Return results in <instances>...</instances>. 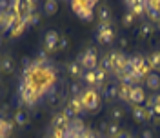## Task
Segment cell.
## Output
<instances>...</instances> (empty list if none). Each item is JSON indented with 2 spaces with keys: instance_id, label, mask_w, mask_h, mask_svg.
Listing matches in <instances>:
<instances>
[{
  "instance_id": "60d3db41",
  "label": "cell",
  "mask_w": 160,
  "mask_h": 138,
  "mask_svg": "<svg viewBox=\"0 0 160 138\" xmlns=\"http://www.w3.org/2000/svg\"><path fill=\"white\" fill-rule=\"evenodd\" d=\"M153 118H155V120H160V106L153 107Z\"/></svg>"
},
{
  "instance_id": "ba28073f",
  "label": "cell",
  "mask_w": 160,
  "mask_h": 138,
  "mask_svg": "<svg viewBox=\"0 0 160 138\" xmlns=\"http://www.w3.org/2000/svg\"><path fill=\"white\" fill-rule=\"evenodd\" d=\"M129 102L131 104H135V106H142V104L146 102V93H144V89L140 87V86H133Z\"/></svg>"
},
{
  "instance_id": "e575fe53",
  "label": "cell",
  "mask_w": 160,
  "mask_h": 138,
  "mask_svg": "<svg viewBox=\"0 0 160 138\" xmlns=\"http://www.w3.org/2000/svg\"><path fill=\"white\" fill-rule=\"evenodd\" d=\"M49 135H51L53 138H64V136H66V129L51 127V129H49Z\"/></svg>"
},
{
  "instance_id": "f907efd6",
  "label": "cell",
  "mask_w": 160,
  "mask_h": 138,
  "mask_svg": "<svg viewBox=\"0 0 160 138\" xmlns=\"http://www.w3.org/2000/svg\"><path fill=\"white\" fill-rule=\"evenodd\" d=\"M0 46H2V38H0Z\"/></svg>"
},
{
  "instance_id": "74e56055",
  "label": "cell",
  "mask_w": 160,
  "mask_h": 138,
  "mask_svg": "<svg viewBox=\"0 0 160 138\" xmlns=\"http://www.w3.org/2000/svg\"><path fill=\"white\" fill-rule=\"evenodd\" d=\"M48 102H49V106H51V107H57V106H58V102H60L58 95H57V93H51V95H49V98H48Z\"/></svg>"
},
{
  "instance_id": "f546056e",
  "label": "cell",
  "mask_w": 160,
  "mask_h": 138,
  "mask_svg": "<svg viewBox=\"0 0 160 138\" xmlns=\"http://www.w3.org/2000/svg\"><path fill=\"white\" fill-rule=\"evenodd\" d=\"M157 106H160V95H153V96H149V98L146 100V107L148 109H153V107H157Z\"/></svg>"
},
{
  "instance_id": "3957f363",
  "label": "cell",
  "mask_w": 160,
  "mask_h": 138,
  "mask_svg": "<svg viewBox=\"0 0 160 138\" xmlns=\"http://www.w3.org/2000/svg\"><path fill=\"white\" fill-rule=\"evenodd\" d=\"M78 64L82 66V69H88V71H93V69H97V67H98L97 49H95V47H88V49L84 51V53H80Z\"/></svg>"
},
{
  "instance_id": "7dc6e473",
  "label": "cell",
  "mask_w": 160,
  "mask_h": 138,
  "mask_svg": "<svg viewBox=\"0 0 160 138\" xmlns=\"http://www.w3.org/2000/svg\"><path fill=\"white\" fill-rule=\"evenodd\" d=\"M4 13L6 11H0V26H2V20H4Z\"/></svg>"
},
{
  "instance_id": "603a6c76",
  "label": "cell",
  "mask_w": 160,
  "mask_h": 138,
  "mask_svg": "<svg viewBox=\"0 0 160 138\" xmlns=\"http://www.w3.org/2000/svg\"><path fill=\"white\" fill-rule=\"evenodd\" d=\"M57 7H58V4H57L55 0H48V2L44 4V15H46V17H51V15H55Z\"/></svg>"
},
{
  "instance_id": "c3c4849f",
  "label": "cell",
  "mask_w": 160,
  "mask_h": 138,
  "mask_svg": "<svg viewBox=\"0 0 160 138\" xmlns=\"http://www.w3.org/2000/svg\"><path fill=\"white\" fill-rule=\"evenodd\" d=\"M44 138H53V136H51L49 133H48V135H46V136H44Z\"/></svg>"
},
{
  "instance_id": "2e32d148",
  "label": "cell",
  "mask_w": 160,
  "mask_h": 138,
  "mask_svg": "<svg viewBox=\"0 0 160 138\" xmlns=\"http://www.w3.org/2000/svg\"><path fill=\"white\" fill-rule=\"evenodd\" d=\"M98 67L104 71V73H113V62H111L109 55H104L98 62Z\"/></svg>"
},
{
  "instance_id": "836d02e7",
  "label": "cell",
  "mask_w": 160,
  "mask_h": 138,
  "mask_svg": "<svg viewBox=\"0 0 160 138\" xmlns=\"http://www.w3.org/2000/svg\"><path fill=\"white\" fill-rule=\"evenodd\" d=\"M133 22H135V15L128 11V13L124 15V18H122V24H124L126 27H131V26H133Z\"/></svg>"
},
{
  "instance_id": "b9f144b4",
  "label": "cell",
  "mask_w": 160,
  "mask_h": 138,
  "mask_svg": "<svg viewBox=\"0 0 160 138\" xmlns=\"http://www.w3.org/2000/svg\"><path fill=\"white\" fill-rule=\"evenodd\" d=\"M118 44H120V47H122V49H124V47H128V38H126V37H120Z\"/></svg>"
},
{
  "instance_id": "7402d4cb",
  "label": "cell",
  "mask_w": 160,
  "mask_h": 138,
  "mask_svg": "<svg viewBox=\"0 0 160 138\" xmlns=\"http://www.w3.org/2000/svg\"><path fill=\"white\" fill-rule=\"evenodd\" d=\"M13 129V124L8 120H0V138H8Z\"/></svg>"
},
{
  "instance_id": "83f0119b",
  "label": "cell",
  "mask_w": 160,
  "mask_h": 138,
  "mask_svg": "<svg viewBox=\"0 0 160 138\" xmlns=\"http://www.w3.org/2000/svg\"><path fill=\"white\" fill-rule=\"evenodd\" d=\"M26 122H28L26 113L24 111H17L15 113V126H26Z\"/></svg>"
},
{
  "instance_id": "f6af8a7d",
  "label": "cell",
  "mask_w": 160,
  "mask_h": 138,
  "mask_svg": "<svg viewBox=\"0 0 160 138\" xmlns=\"http://www.w3.org/2000/svg\"><path fill=\"white\" fill-rule=\"evenodd\" d=\"M108 126H109L108 122H102V124H100V131H102V133H108Z\"/></svg>"
},
{
  "instance_id": "d6986e66",
  "label": "cell",
  "mask_w": 160,
  "mask_h": 138,
  "mask_svg": "<svg viewBox=\"0 0 160 138\" xmlns=\"http://www.w3.org/2000/svg\"><path fill=\"white\" fill-rule=\"evenodd\" d=\"M133 118L137 120V122H148V116H146V107H142V106H135L133 107Z\"/></svg>"
},
{
  "instance_id": "5b68a950",
  "label": "cell",
  "mask_w": 160,
  "mask_h": 138,
  "mask_svg": "<svg viewBox=\"0 0 160 138\" xmlns=\"http://www.w3.org/2000/svg\"><path fill=\"white\" fill-rule=\"evenodd\" d=\"M97 40H98V44H111L115 40V31L111 27V24H98Z\"/></svg>"
},
{
  "instance_id": "4fadbf2b",
  "label": "cell",
  "mask_w": 160,
  "mask_h": 138,
  "mask_svg": "<svg viewBox=\"0 0 160 138\" xmlns=\"http://www.w3.org/2000/svg\"><path fill=\"white\" fill-rule=\"evenodd\" d=\"M102 96H104V100H108V102H111V100H115V98H118V86H117V84H109L108 87L104 89Z\"/></svg>"
},
{
  "instance_id": "ffe728a7",
  "label": "cell",
  "mask_w": 160,
  "mask_h": 138,
  "mask_svg": "<svg viewBox=\"0 0 160 138\" xmlns=\"http://www.w3.org/2000/svg\"><path fill=\"white\" fill-rule=\"evenodd\" d=\"M68 129H71V131H73V133H77V135H82V133H84V122H82V120L80 118H75L73 120V122H69V124H68Z\"/></svg>"
},
{
  "instance_id": "30bf717a",
  "label": "cell",
  "mask_w": 160,
  "mask_h": 138,
  "mask_svg": "<svg viewBox=\"0 0 160 138\" xmlns=\"http://www.w3.org/2000/svg\"><path fill=\"white\" fill-rule=\"evenodd\" d=\"M146 15L149 17L151 22H160V9L153 2H146Z\"/></svg>"
},
{
  "instance_id": "d590c367",
  "label": "cell",
  "mask_w": 160,
  "mask_h": 138,
  "mask_svg": "<svg viewBox=\"0 0 160 138\" xmlns=\"http://www.w3.org/2000/svg\"><path fill=\"white\" fill-rule=\"evenodd\" d=\"M140 35H144V37H151V35H153V26H151V24H142V27H140Z\"/></svg>"
},
{
  "instance_id": "1f68e13d",
  "label": "cell",
  "mask_w": 160,
  "mask_h": 138,
  "mask_svg": "<svg viewBox=\"0 0 160 138\" xmlns=\"http://www.w3.org/2000/svg\"><path fill=\"white\" fill-rule=\"evenodd\" d=\"M26 27H28V26H26L24 22H18V24H17V26H15V27H13L9 33L13 35V37H20V35L24 33V29H26Z\"/></svg>"
},
{
  "instance_id": "e0dca14e",
  "label": "cell",
  "mask_w": 160,
  "mask_h": 138,
  "mask_svg": "<svg viewBox=\"0 0 160 138\" xmlns=\"http://www.w3.org/2000/svg\"><path fill=\"white\" fill-rule=\"evenodd\" d=\"M69 107L77 113V116L82 115V113H86V109H84V104H82V96H77V98H71L69 102Z\"/></svg>"
},
{
  "instance_id": "bcb514c9",
  "label": "cell",
  "mask_w": 160,
  "mask_h": 138,
  "mask_svg": "<svg viewBox=\"0 0 160 138\" xmlns=\"http://www.w3.org/2000/svg\"><path fill=\"white\" fill-rule=\"evenodd\" d=\"M117 138H129V133H126V131H120Z\"/></svg>"
},
{
  "instance_id": "6da1fadb",
  "label": "cell",
  "mask_w": 160,
  "mask_h": 138,
  "mask_svg": "<svg viewBox=\"0 0 160 138\" xmlns=\"http://www.w3.org/2000/svg\"><path fill=\"white\" fill-rule=\"evenodd\" d=\"M97 6V2H80V0H75V2H71V7H73V13L78 17L80 20H84V22H91L93 20V7Z\"/></svg>"
},
{
  "instance_id": "44dd1931",
  "label": "cell",
  "mask_w": 160,
  "mask_h": 138,
  "mask_svg": "<svg viewBox=\"0 0 160 138\" xmlns=\"http://www.w3.org/2000/svg\"><path fill=\"white\" fill-rule=\"evenodd\" d=\"M131 89H133V87H129V86H122V84L118 86V98L122 100V102H129Z\"/></svg>"
},
{
  "instance_id": "ee69618b",
  "label": "cell",
  "mask_w": 160,
  "mask_h": 138,
  "mask_svg": "<svg viewBox=\"0 0 160 138\" xmlns=\"http://www.w3.org/2000/svg\"><path fill=\"white\" fill-rule=\"evenodd\" d=\"M142 138H153V131H149V129L142 131Z\"/></svg>"
},
{
  "instance_id": "d6a6232c",
  "label": "cell",
  "mask_w": 160,
  "mask_h": 138,
  "mask_svg": "<svg viewBox=\"0 0 160 138\" xmlns=\"http://www.w3.org/2000/svg\"><path fill=\"white\" fill-rule=\"evenodd\" d=\"M111 118L115 120V122L122 120V118H124V109H122V107H113V109H111Z\"/></svg>"
},
{
  "instance_id": "277c9868",
  "label": "cell",
  "mask_w": 160,
  "mask_h": 138,
  "mask_svg": "<svg viewBox=\"0 0 160 138\" xmlns=\"http://www.w3.org/2000/svg\"><path fill=\"white\" fill-rule=\"evenodd\" d=\"M82 104H84V109L86 111H97L100 106V96H98V93H97V89H86L84 93H82Z\"/></svg>"
},
{
  "instance_id": "ab89813d",
  "label": "cell",
  "mask_w": 160,
  "mask_h": 138,
  "mask_svg": "<svg viewBox=\"0 0 160 138\" xmlns=\"http://www.w3.org/2000/svg\"><path fill=\"white\" fill-rule=\"evenodd\" d=\"M66 47H68V38H66V37H60V40H58V49H66Z\"/></svg>"
},
{
  "instance_id": "7bdbcfd3",
  "label": "cell",
  "mask_w": 160,
  "mask_h": 138,
  "mask_svg": "<svg viewBox=\"0 0 160 138\" xmlns=\"http://www.w3.org/2000/svg\"><path fill=\"white\" fill-rule=\"evenodd\" d=\"M22 66H24V69L31 67V62H29V58H28V57H24V58H22Z\"/></svg>"
},
{
  "instance_id": "4316f807",
  "label": "cell",
  "mask_w": 160,
  "mask_h": 138,
  "mask_svg": "<svg viewBox=\"0 0 160 138\" xmlns=\"http://www.w3.org/2000/svg\"><path fill=\"white\" fill-rule=\"evenodd\" d=\"M69 91H71V96H73V98L82 96V93H84V89H82V86H80L78 82H73V84H71V87H69Z\"/></svg>"
},
{
  "instance_id": "8fae6325",
  "label": "cell",
  "mask_w": 160,
  "mask_h": 138,
  "mask_svg": "<svg viewBox=\"0 0 160 138\" xmlns=\"http://www.w3.org/2000/svg\"><path fill=\"white\" fill-rule=\"evenodd\" d=\"M68 124H69V120L64 116V113H62V111L57 113V115L53 116V120H51V127H57V129H66V127H68Z\"/></svg>"
},
{
  "instance_id": "f1b7e54d",
  "label": "cell",
  "mask_w": 160,
  "mask_h": 138,
  "mask_svg": "<svg viewBox=\"0 0 160 138\" xmlns=\"http://www.w3.org/2000/svg\"><path fill=\"white\" fill-rule=\"evenodd\" d=\"M118 133H120V127H118V124H117V122H113V124L108 126V136H109V138H117V136H118Z\"/></svg>"
},
{
  "instance_id": "52a82bcc",
  "label": "cell",
  "mask_w": 160,
  "mask_h": 138,
  "mask_svg": "<svg viewBox=\"0 0 160 138\" xmlns=\"http://www.w3.org/2000/svg\"><path fill=\"white\" fill-rule=\"evenodd\" d=\"M58 33L55 29H49L46 31V35H44V47H46V53H53V51L58 47Z\"/></svg>"
},
{
  "instance_id": "ac0fdd59",
  "label": "cell",
  "mask_w": 160,
  "mask_h": 138,
  "mask_svg": "<svg viewBox=\"0 0 160 138\" xmlns=\"http://www.w3.org/2000/svg\"><path fill=\"white\" fill-rule=\"evenodd\" d=\"M98 20L100 24H111V9L108 6H102L98 9Z\"/></svg>"
},
{
  "instance_id": "5bb4252c",
  "label": "cell",
  "mask_w": 160,
  "mask_h": 138,
  "mask_svg": "<svg viewBox=\"0 0 160 138\" xmlns=\"http://www.w3.org/2000/svg\"><path fill=\"white\" fill-rule=\"evenodd\" d=\"M68 73L73 78H80L82 73H84V69H82V66H80L78 62H71V64H68Z\"/></svg>"
},
{
  "instance_id": "816d5d0a",
  "label": "cell",
  "mask_w": 160,
  "mask_h": 138,
  "mask_svg": "<svg viewBox=\"0 0 160 138\" xmlns=\"http://www.w3.org/2000/svg\"><path fill=\"white\" fill-rule=\"evenodd\" d=\"M129 138H133V136H129Z\"/></svg>"
},
{
  "instance_id": "d4e9b609",
  "label": "cell",
  "mask_w": 160,
  "mask_h": 138,
  "mask_svg": "<svg viewBox=\"0 0 160 138\" xmlns=\"http://www.w3.org/2000/svg\"><path fill=\"white\" fill-rule=\"evenodd\" d=\"M129 64L133 66V69H142V66L146 64V58L142 55H135V57L129 58Z\"/></svg>"
},
{
  "instance_id": "681fc988",
  "label": "cell",
  "mask_w": 160,
  "mask_h": 138,
  "mask_svg": "<svg viewBox=\"0 0 160 138\" xmlns=\"http://www.w3.org/2000/svg\"><path fill=\"white\" fill-rule=\"evenodd\" d=\"M157 24H158V29H160V22H157Z\"/></svg>"
},
{
  "instance_id": "cb8c5ba5",
  "label": "cell",
  "mask_w": 160,
  "mask_h": 138,
  "mask_svg": "<svg viewBox=\"0 0 160 138\" xmlns=\"http://www.w3.org/2000/svg\"><path fill=\"white\" fill-rule=\"evenodd\" d=\"M80 78L84 80L88 86H97V80H95V73H93V71L84 69V73H82V76H80Z\"/></svg>"
},
{
  "instance_id": "9a60e30c",
  "label": "cell",
  "mask_w": 160,
  "mask_h": 138,
  "mask_svg": "<svg viewBox=\"0 0 160 138\" xmlns=\"http://www.w3.org/2000/svg\"><path fill=\"white\" fill-rule=\"evenodd\" d=\"M13 69H15V62L11 57H4L0 60V71L2 73H13Z\"/></svg>"
},
{
  "instance_id": "9c48e42d",
  "label": "cell",
  "mask_w": 160,
  "mask_h": 138,
  "mask_svg": "<svg viewBox=\"0 0 160 138\" xmlns=\"http://www.w3.org/2000/svg\"><path fill=\"white\" fill-rule=\"evenodd\" d=\"M126 6L129 7V13H133L135 17H140V15H144L146 13V2H137V0H128L126 2Z\"/></svg>"
},
{
  "instance_id": "7c38bea8",
  "label": "cell",
  "mask_w": 160,
  "mask_h": 138,
  "mask_svg": "<svg viewBox=\"0 0 160 138\" xmlns=\"http://www.w3.org/2000/svg\"><path fill=\"white\" fill-rule=\"evenodd\" d=\"M146 86H148L149 89H153V91L160 89V75H158V73L151 71L149 75L146 76Z\"/></svg>"
},
{
  "instance_id": "484cf974",
  "label": "cell",
  "mask_w": 160,
  "mask_h": 138,
  "mask_svg": "<svg viewBox=\"0 0 160 138\" xmlns=\"http://www.w3.org/2000/svg\"><path fill=\"white\" fill-rule=\"evenodd\" d=\"M148 60H149L151 69H160V51H155V53H151Z\"/></svg>"
},
{
  "instance_id": "8d00e7d4",
  "label": "cell",
  "mask_w": 160,
  "mask_h": 138,
  "mask_svg": "<svg viewBox=\"0 0 160 138\" xmlns=\"http://www.w3.org/2000/svg\"><path fill=\"white\" fill-rule=\"evenodd\" d=\"M62 113H64V116H66V118L69 120V122H73L75 118H78V116H77V113H75V111H73V109H71L69 106H68V107L64 109Z\"/></svg>"
},
{
  "instance_id": "4dcf8cb0",
  "label": "cell",
  "mask_w": 160,
  "mask_h": 138,
  "mask_svg": "<svg viewBox=\"0 0 160 138\" xmlns=\"http://www.w3.org/2000/svg\"><path fill=\"white\" fill-rule=\"evenodd\" d=\"M93 73H95V80H97V86H102V82L106 80V75L108 73H104L100 67H97V69H93Z\"/></svg>"
},
{
  "instance_id": "7a4b0ae2",
  "label": "cell",
  "mask_w": 160,
  "mask_h": 138,
  "mask_svg": "<svg viewBox=\"0 0 160 138\" xmlns=\"http://www.w3.org/2000/svg\"><path fill=\"white\" fill-rule=\"evenodd\" d=\"M38 98H40V95H38V91L31 86L29 82H22L20 84V102L22 104H26V106H35L37 102H38Z\"/></svg>"
},
{
  "instance_id": "8992f818",
  "label": "cell",
  "mask_w": 160,
  "mask_h": 138,
  "mask_svg": "<svg viewBox=\"0 0 160 138\" xmlns=\"http://www.w3.org/2000/svg\"><path fill=\"white\" fill-rule=\"evenodd\" d=\"M109 57H111V62H113V73L120 75L124 71V67H126V64L129 62V58L124 53H120V51H111Z\"/></svg>"
},
{
  "instance_id": "f35d334b",
  "label": "cell",
  "mask_w": 160,
  "mask_h": 138,
  "mask_svg": "<svg viewBox=\"0 0 160 138\" xmlns=\"http://www.w3.org/2000/svg\"><path fill=\"white\" fill-rule=\"evenodd\" d=\"M38 22H40V13H37V11H35V13H31V17H29V26H37Z\"/></svg>"
}]
</instances>
